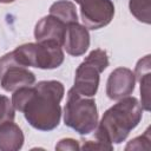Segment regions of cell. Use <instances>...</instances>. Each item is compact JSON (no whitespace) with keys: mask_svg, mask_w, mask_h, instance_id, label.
Here are the masks:
<instances>
[{"mask_svg":"<svg viewBox=\"0 0 151 151\" xmlns=\"http://www.w3.org/2000/svg\"><path fill=\"white\" fill-rule=\"evenodd\" d=\"M64 85L58 80H42L34 86H26L13 92L12 104L24 113L25 119L37 130L51 131L61 118L60 101Z\"/></svg>","mask_w":151,"mask_h":151,"instance_id":"obj_1","label":"cell"},{"mask_svg":"<svg viewBox=\"0 0 151 151\" xmlns=\"http://www.w3.org/2000/svg\"><path fill=\"white\" fill-rule=\"evenodd\" d=\"M143 116V107L137 98L125 97L105 111L97 125L96 139L119 144L126 139L129 133L139 124Z\"/></svg>","mask_w":151,"mask_h":151,"instance_id":"obj_2","label":"cell"},{"mask_svg":"<svg viewBox=\"0 0 151 151\" xmlns=\"http://www.w3.org/2000/svg\"><path fill=\"white\" fill-rule=\"evenodd\" d=\"M64 123L79 134L93 132L98 125V110L92 97L83 96L73 87L70 88L64 107Z\"/></svg>","mask_w":151,"mask_h":151,"instance_id":"obj_3","label":"cell"},{"mask_svg":"<svg viewBox=\"0 0 151 151\" xmlns=\"http://www.w3.org/2000/svg\"><path fill=\"white\" fill-rule=\"evenodd\" d=\"M13 54L15 59L26 67L52 70L59 67L64 61V52L60 45L54 42H28L18 46Z\"/></svg>","mask_w":151,"mask_h":151,"instance_id":"obj_4","label":"cell"},{"mask_svg":"<svg viewBox=\"0 0 151 151\" xmlns=\"http://www.w3.org/2000/svg\"><path fill=\"white\" fill-rule=\"evenodd\" d=\"M107 66V53L101 48L93 50L78 66L76 71L73 88L83 96L93 97L97 93L99 86L100 73Z\"/></svg>","mask_w":151,"mask_h":151,"instance_id":"obj_5","label":"cell"},{"mask_svg":"<svg viewBox=\"0 0 151 151\" xmlns=\"http://www.w3.org/2000/svg\"><path fill=\"white\" fill-rule=\"evenodd\" d=\"M35 83V76L28 67L20 64L13 51L6 53L0 59V85L7 92H14L18 88L32 86Z\"/></svg>","mask_w":151,"mask_h":151,"instance_id":"obj_6","label":"cell"},{"mask_svg":"<svg viewBox=\"0 0 151 151\" xmlns=\"http://www.w3.org/2000/svg\"><path fill=\"white\" fill-rule=\"evenodd\" d=\"M114 5L111 0H85L80 4V18L87 29H99L111 22Z\"/></svg>","mask_w":151,"mask_h":151,"instance_id":"obj_7","label":"cell"},{"mask_svg":"<svg viewBox=\"0 0 151 151\" xmlns=\"http://www.w3.org/2000/svg\"><path fill=\"white\" fill-rule=\"evenodd\" d=\"M136 84L134 73L126 67H118L113 70L106 83V94L112 100H119L122 98L129 97Z\"/></svg>","mask_w":151,"mask_h":151,"instance_id":"obj_8","label":"cell"},{"mask_svg":"<svg viewBox=\"0 0 151 151\" xmlns=\"http://www.w3.org/2000/svg\"><path fill=\"white\" fill-rule=\"evenodd\" d=\"M66 27L67 25L61 20L48 14L37 22L34 28V38L37 41L54 42L63 47Z\"/></svg>","mask_w":151,"mask_h":151,"instance_id":"obj_9","label":"cell"},{"mask_svg":"<svg viewBox=\"0 0 151 151\" xmlns=\"http://www.w3.org/2000/svg\"><path fill=\"white\" fill-rule=\"evenodd\" d=\"M90 46V34L84 25L78 22L70 24L66 27L63 47L70 55H83Z\"/></svg>","mask_w":151,"mask_h":151,"instance_id":"obj_10","label":"cell"},{"mask_svg":"<svg viewBox=\"0 0 151 151\" xmlns=\"http://www.w3.org/2000/svg\"><path fill=\"white\" fill-rule=\"evenodd\" d=\"M24 133L21 129L12 122H6L0 125V150L17 151L24 145Z\"/></svg>","mask_w":151,"mask_h":151,"instance_id":"obj_11","label":"cell"},{"mask_svg":"<svg viewBox=\"0 0 151 151\" xmlns=\"http://www.w3.org/2000/svg\"><path fill=\"white\" fill-rule=\"evenodd\" d=\"M50 14L58 18L66 25L78 22L76 5L68 0H59L54 2L50 7Z\"/></svg>","mask_w":151,"mask_h":151,"instance_id":"obj_12","label":"cell"},{"mask_svg":"<svg viewBox=\"0 0 151 151\" xmlns=\"http://www.w3.org/2000/svg\"><path fill=\"white\" fill-rule=\"evenodd\" d=\"M129 8L132 15L144 22L150 24L151 22V14H150V0H130Z\"/></svg>","mask_w":151,"mask_h":151,"instance_id":"obj_13","label":"cell"},{"mask_svg":"<svg viewBox=\"0 0 151 151\" xmlns=\"http://www.w3.org/2000/svg\"><path fill=\"white\" fill-rule=\"evenodd\" d=\"M15 109L8 97L0 94V125L6 122L14 120Z\"/></svg>","mask_w":151,"mask_h":151,"instance_id":"obj_14","label":"cell"},{"mask_svg":"<svg viewBox=\"0 0 151 151\" xmlns=\"http://www.w3.org/2000/svg\"><path fill=\"white\" fill-rule=\"evenodd\" d=\"M125 150H150V127L146 129L144 134L130 140Z\"/></svg>","mask_w":151,"mask_h":151,"instance_id":"obj_15","label":"cell"},{"mask_svg":"<svg viewBox=\"0 0 151 151\" xmlns=\"http://www.w3.org/2000/svg\"><path fill=\"white\" fill-rule=\"evenodd\" d=\"M142 93V107L145 111H150V73L144 74L139 80Z\"/></svg>","mask_w":151,"mask_h":151,"instance_id":"obj_16","label":"cell"},{"mask_svg":"<svg viewBox=\"0 0 151 151\" xmlns=\"http://www.w3.org/2000/svg\"><path fill=\"white\" fill-rule=\"evenodd\" d=\"M150 65H151V63H150V55H149V54L145 55L143 59H140V60L137 63L136 70H134V72H133L137 80H139L144 74L150 73Z\"/></svg>","mask_w":151,"mask_h":151,"instance_id":"obj_17","label":"cell"},{"mask_svg":"<svg viewBox=\"0 0 151 151\" xmlns=\"http://www.w3.org/2000/svg\"><path fill=\"white\" fill-rule=\"evenodd\" d=\"M81 149H99V150H113V144H110V143H105V142H101V140H98L96 139V142L93 140H86Z\"/></svg>","mask_w":151,"mask_h":151,"instance_id":"obj_18","label":"cell"},{"mask_svg":"<svg viewBox=\"0 0 151 151\" xmlns=\"http://www.w3.org/2000/svg\"><path fill=\"white\" fill-rule=\"evenodd\" d=\"M79 149H80V146H79L78 140L72 139V138L61 139L55 145V150H72V151H74V150H79Z\"/></svg>","mask_w":151,"mask_h":151,"instance_id":"obj_19","label":"cell"},{"mask_svg":"<svg viewBox=\"0 0 151 151\" xmlns=\"http://www.w3.org/2000/svg\"><path fill=\"white\" fill-rule=\"evenodd\" d=\"M14 0H0L1 4H9V2H13Z\"/></svg>","mask_w":151,"mask_h":151,"instance_id":"obj_20","label":"cell"},{"mask_svg":"<svg viewBox=\"0 0 151 151\" xmlns=\"http://www.w3.org/2000/svg\"><path fill=\"white\" fill-rule=\"evenodd\" d=\"M74 1H76L77 4H79V5H80V4H81L83 1H85V0H74Z\"/></svg>","mask_w":151,"mask_h":151,"instance_id":"obj_21","label":"cell"}]
</instances>
